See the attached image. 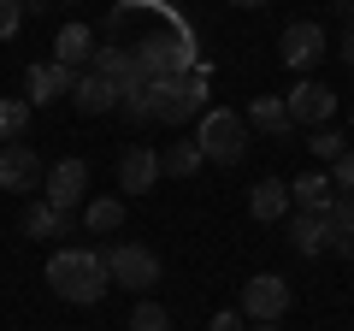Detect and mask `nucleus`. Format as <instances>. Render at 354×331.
Instances as JSON below:
<instances>
[{"mask_svg":"<svg viewBox=\"0 0 354 331\" xmlns=\"http://www.w3.org/2000/svg\"><path fill=\"white\" fill-rule=\"evenodd\" d=\"M242 118H248V125H260V130H272V136H290V130H295V118H290V107H283V95H254Z\"/></svg>","mask_w":354,"mask_h":331,"instance_id":"19","label":"nucleus"},{"mask_svg":"<svg viewBox=\"0 0 354 331\" xmlns=\"http://www.w3.org/2000/svg\"><path fill=\"white\" fill-rule=\"evenodd\" d=\"M71 83H77V71H65L59 60H41V65L24 71V101L30 107H53L59 95H71Z\"/></svg>","mask_w":354,"mask_h":331,"instance_id":"11","label":"nucleus"},{"mask_svg":"<svg viewBox=\"0 0 354 331\" xmlns=\"http://www.w3.org/2000/svg\"><path fill=\"white\" fill-rule=\"evenodd\" d=\"M101 260H106V278L124 284V290H153L160 284V255L142 249V242H106Z\"/></svg>","mask_w":354,"mask_h":331,"instance_id":"5","label":"nucleus"},{"mask_svg":"<svg viewBox=\"0 0 354 331\" xmlns=\"http://www.w3.org/2000/svg\"><path fill=\"white\" fill-rule=\"evenodd\" d=\"M337 12H342V18H348V24H354V0H337Z\"/></svg>","mask_w":354,"mask_h":331,"instance_id":"32","label":"nucleus"},{"mask_svg":"<svg viewBox=\"0 0 354 331\" xmlns=\"http://www.w3.org/2000/svg\"><path fill=\"white\" fill-rule=\"evenodd\" d=\"M325 48L330 42H325V24H319V18H295V24H283V36H278V60L290 65V71H313Z\"/></svg>","mask_w":354,"mask_h":331,"instance_id":"7","label":"nucleus"},{"mask_svg":"<svg viewBox=\"0 0 354 331\" xmlns=\"http://www.w3.org/2000/svg\"><path fill=\"white\" fill-rule=\"evenodd\" d=\"M24 30V0H0V42H12Z\"/></svg>","mask_w":354,"mask_h":331,"instance_id":"28","label":"nucleus"},{"mask_svg":"<svg viewBox=\"0 0 354 331\" xmlns=\"http://www.w3.org/2000/svg\"><path fill=\"white\" fill-rule=\"evenodd\" d=\"M307 148H313L319 160H330V166H337L342 154H348V136H342V130H330V125H325V130H313V142H307Z\"/></svg>","mask_w":354,"mask_h":331,"instance_id":"27","label":"nucleus"},{"mask_svg":"<svg viewBox=\"0 0 354 331\" xmlns=\"http://www.w3.org/2000/svg\"><path fill=\"white\" fill-rule=\"evenodd\" d=\"M290 302H295V290H290V278H278V272H254L248 284H242V314H248V325H260V319H272L278 325L283 314H290Z\"/></svg>","mask_w":354,"mask_h":331,"instance_id":"6","label":"nucleus"},{"mask_svg":"<svg viewBox=\"0 0 354 331\" xmlns=\"http://www.w3.org/2000/svg\"><path fill=\"white\" fill-rule=\"evenodd\" d=\"M337 195V184H330V172H307V178L290 184V202L295 213H325V202Z\"/></svg>","mask_w":354,"mask_h":331,"instance_id":"20","label":"nucleus"},{"mask_svg":"<svg viewBox=\"0 0 354 331\" xmlns=\"http://www.w3.org/2000/svg\"><path fill=\"white\" fill-rule=\"evenodd\" d=\"M201 148H195V136L189 142H171V148L160 154V172H171V178H189V172H201Z\"/></svg>","mask_w":354,"mask_h":331,"instance_id":"23","label":"nucleus"},{"mask_svg":"<svg viewBox=\"0 0 354 331\" xmlns=\"http://www.w3.org/2000/svg\"><path fill=\"white\" fill-rule=\"evenodd\" d=\"M348 125H354V118H348Z\"/></svg>","mask_w":354,"mask_h":331,"instance_id":"35","label":"nucleus"},{"mask_svg":"<svg viewBox=\"0 0 354 331\" xmlns=\"http://www.w3.org/2000/svg\"><path fill=\"white\" fill-rule=\"evenodd\" d=\"M248 331H278V325H272V319H260V325H248Z\"/></svg>","mask_w":354,"mask_h":331,"instance_id":"34","label":"nucleus"},{"mask_svg":"<svg viewBox=\"0 0 354 331\" xmlns=\"http://www.w3.org/2000/svg\"><path fill=\"white\" fill-rule=\"evenodd\" d=\"M130 53H136V77H142V83L195 71V53H189V42H183V36H142Z\"/></svg>","mask_w":354,"mask_h":331,"instance_id":"4","label":"nucleus"},{"mask_svg":"<svg viewBox=\"0 0 354 331\" xmlns=\"http://www.w3.org/2000/svg\"><path fill=\"white\" fill-rule=\"evenodd\" d=\"M24 237H77V213H59L53 202L24 207Z\"/></svg>","mask_w":354,"mask_h":331,"instance_id":"16","label":"nucleus"},{"mask_svg":"<svg viewBox=\"0 0 354 331\" xmlns=\"http://www.w3.org/2000/svg\"><path fill=\"white\" fill-rule=\"evenodd\" d=\"M319 219H325V237H330V249L354 260V195H330Z\"/></svg>","mask_w":354,"mask_h":331,"instance_id":"14","label":"nucleus"},{"mask_svg":"<svg viewBox=\"0 0 354 331\" xmlns=\"http://www.w3.org/2000/svg\"><path fill=\"white\" fill-rule=\"evenodd\" d=\"M118 113L136 118V125H153V95H148V83H142V77L118 89Z\"/></svg>","mask_w":354,"mask_h":331,"instance_id":"25","label":"nucleus"},{"mask_svg":"<svg viewBox=\"0 0 354 331\" xmlns=\"http://www.w3.org/2000/svg\"><path fill=\"white\" fill-rule=\"evenodd\" d=\"M330 184H337V195H354V148L330 166Z\"/></svg>","mask_w":354,"mask_h":331,"instance_id":"30","label":"nucleus"},{"mask_svg":"<svg viewBox=\"0 0 354 331\" xmlns=\"http://www.w3.org/2000/svg\"><path fill=\"white\" fill-rule=\"evenodd\" d=\"M153 184H160V154H153V148H142V142H130V148L118 154V190L148 195Z\"/></svg>","mask_w":354,"mask_h":331,"instance_id":"12","label":"nucleus"},{"mask_svg":"<svg viewBox=\"0 0 354 331\" xmlns=\"http://www.w3.org/2000/svg\"><path fill=\"white\" fill-rule=\"evenodd\" d=\"M148 95H153V125H189L207 113V71L195 65L183 77H160V83H148Z\"/></svg>","mask_w":354,"mask_h":331,"instance_id":"2","label":"nucleus"},{"mask_svg":"<svg viewBox=\"0 0 354 331\" xmlns=\"http://www.w3.org/2000/svg\"><path fill=\"white\" fill-rule=\"evenodd\" d=\"M71 101L83 107V113H118V83H106V77H95V71H77Z\"/></svg>","mask_w":354,"mask_h":331,"instance_id":"17","label":"nucleus"},{"mask_svg":"<svg viewBox=\"0 0 354 331\" xmlns=\"http://www.w3.org/2000/svg\"><path fill=\"white\" fill-rule=\"evenodd\" d=\"M230 6H272V0H230Z\"/></svg>","mask_w":354,"mask_h":331,"instance_id":"33","label":"nucleus"},{"mask_svg":"<svg viewBox=\"0 0 354 331\" xmlns=\"http://www.w3.org/2000/svg\"><path fill=\"white\" fill-rule=\"evenodd\" d=\"M30 113H36V107H30L24 95L0 101V142H24V130H30Z\"/></svg>","mask_w":354,"mask_h":331,"instance_id":"24","label":"nucleus"},{"mask_svg":"<svg viewBox=\"0 0 354 331\" xmlns=\"http://www.w3.org/2000/svg\"><path fill=\"white\" fill-rule=\"evenodd\" d=\"M83 190H88V160H59L41 178V202H53L59 213H77L83 207Z\"/></svg>","mask_w":354,"mask_h":331,"instance_id":"8","label":"nucleus"},{"mask_svg":"<svg viewBox=\"0 0 354 331\" xmlns=\"http://www.w3.org/2000/svg\"><path fill=\"white\" fill-rule=\"evenodd\" d=\"M48 178V166L30 142H0V190H36Z\"/></svg>","mask_w":354,"mask_h":331,"instance_id":"10","label":"nucleus"},{"mask_svg":"<svg viewBox=\"0 0 354 331\" xmlns=\"http://www.w3.org/2000/svg\"><path fill=\"white\" fill-rule=\"evenodd\" d=\"M207 331H248V314H242V307H218V314L207 319Z\"/></svg>","mask_w":354,"mask_h":331,"instance_id":"29","label":"nucleus"},{"mask_svg":"<svg viewBox=\"0 0 354 331\" xmlns=\"http://www.w3.org/2000/svg\"><path fill=\"white\" fill-rule=\"evenodd\" d=\"M195 148L207 166H236L248 154V118L230 113V107H207L201 125H195Z\"/></svg>","mask_w":354,"mask_h":331,"instance_id":"3","label":"nucleus"},{"mask_svg":"<svg viewBox=\"0 0 354 331\" xmlns=\"http://www.w3.org/2000/svg\"><path fill=\"white\" fill-rule=\"evenodd\" d=\"M124 331H171V314H165L160 302H136L130 307V325Z\"/></svg>","mask_w":354,"mask_h":331,"instance_id":"26","label":"nucleus"},{"mask_svg":"<svg viewBox=\"0 0 354 331\" xmlns=\"http://www.w3.org/2000/svg\"><path fill=\"white\" fill-rule=\"evenodd\" d=\"M88 71L95 77H106V83H136V53L130 48H95V60H88Z\"/></svg>","mask_w":354,"mask_h":331,"instance_id":"21","label":"nucleus"},{"mask_svg":"<svg viewBox=\"0 0 354 331\" xmlns=\"http://www.w3.org/2000/svg\"><path fill=\"white\" fill-rule=\"evenodd\" d=\"M290 249L301 260H319L330 249V237H325V219L319 213H290Z\"/></svg>","mask_w":354,"mask_h":331,"instance_id":"18","label":"nucleus"},{"mask_svg":"<svg viewBox=\"0 0 354 331\" xmlns=\"http://www.w3.org/2000/svg\"><path fill=\"white\" fill-rule=\"evenodd\" d=\"M118 225H124V202H118V195H95V202L83 207V231L88 237H113Z\"/></svg>","mask_w":354,"mask_h":331,"instance_id":"22","label":"nucleus"},{"mask_svg":"<svg viewBox=\"0 0 354 331\" xmlns=\"http://www.w3.org/2000/svg\"><path fill=\"white\" fill-rule=\"evenodd\" d=\"M290 184H283V178H260V184H254V190H248V213L254 219H260V225H278V219H290Z\"/></svg>","mask_w":354,"mask_h":331,"instance_id":"13","label":"nucleus"},{"mask_svg":"<svg viewBox=\"0 0 354 331\" xmlns=\"http://www.w3.org/2000/svg\"><path fill=\"white\" fill-rule=\"evenodd\" d=\"M283 107H290V118L295 125H307V130H325V118L337 113V95L319 83V77H301L290 95H283Z\"/></svg>","mask_w":354,"mask_h":331,"instance_id":"9","label":"nucleus"},{"mask_svg":"<svg viewBox=\"0 0 354 331\" xmlns=\"http://www.w3.org/2000/svg\"><path fill=\"white\" fill-rule=\"evenodd\" d=\"M53 60H59L65 71H83V65L95 60V30L88 24H65L59 36H53Z\"/></svg>","mask_w":354,"mask_h":331,"instance_id":"15","label":"nucleus"},{"mask_svg":"<svg viewBox=\"0 0 354 331\" xmlns=\"http://www.w3.org/2000/svg\"><path fill=\"white\" fill-rule=\"evenodd\" d=\"M337 53H342V60L354 65V24H348V36H342V48H337Z\"/></svg>","mask_w":354,"mask_h":331,"instance_id":"31","label":"nucleus"},{"mask_svg":"<svg viewBox=\"0 0 354 331\" xmlns=\"http://www.w3.org/2000/svg\"><path fill=\"white\" fill-rule=\"evenodd\" d=\"M41 278L53 284V296H59V302H77V307H95L106 290H113L101 249H83V242H65V249H53Z\"/></svg>","mask_w":354,"mask_h":331,"instance_id":"1","label":"nucleus"}]
</instances>
